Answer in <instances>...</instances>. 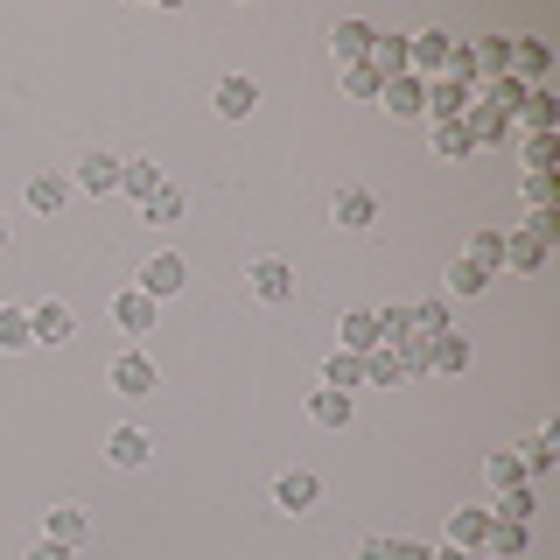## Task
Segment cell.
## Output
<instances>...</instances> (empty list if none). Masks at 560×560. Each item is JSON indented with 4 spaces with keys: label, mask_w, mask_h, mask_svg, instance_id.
Wrapping results in <instances>:
<instances>
[{
    "label": "cell",
    "mask_w": 560,
    "mask_h": 560,
    "mask_svg": "<svg viewBox=\"0 0 560 560\" xmlns=\"http://www.w3.org/2000/svg\"><path fill=\"white\" fill-rule=\"evenodd\" d=\"M428 372H469V337L463 329H448V337H428Z\"/></svg>",
    "instance_id": "cb8c5ba5"
},
{
    "label": "cell",
    "mask_w": 560,
    "mask_h": 560,
    "mask_svg": "<svg viewBox=\"0 0 560 560\" xmlns=\"http://www.w3.org/2000/svg\"><path fill=\"white\" fill-rule=\"evenodd\" d=\"M477 84L483 78H504V70H512V35H477Z\"/></svg>",
    "instance_id": "f1b7e54d"
},
{
    "label": "cell",
    "mask_w": 560,
    "mask_h": 560,
    "mask_svg": "<svg viewBox=\"0 0 560 560\" xmlns=\"http://www.w3.org/2000/svg\"><path fill=\"white\" fill-rule=\"evenodd\" d=\"M337 224H343V232H372V224H378V197H372V189H337Z\"/></svg>",
    "instance_id": "ffe728a7"
},
{
    "label": "cell",
    "mask_w": 560,
    "mask_h": 560,
    "mask_svg": "<svg viewBox=\"0 0 560 560\" xmlns=\"http://www.w3.org/2000/svg\"><path fill=\"white\" fill-rule=\"evenodd\" d=\"M245 280H253V294H259V302H294V288H302V280H294V267H288L280 253H259Z\"/></svg>",
    "instance_id": "3957f363"
},
{
    "label": "cell",
    "mask_w": 560,
    "mask_h": 560,
    "mask_svg": "<svg viewBox=\"0 0 560 560\" xmlns=\"http://www.w3.org/2000/svg\"><path fill=\"white\" fill-rule=\"evenodd\" d=\"M378 105H385L393 119H428V84H420L413 70H407V78H393V84L378 92Z\"/></svg>",
    "instance_id": "7c38bea8"
},
{
    "label": "cell",
    "mask_w": 560,
    "mask_h": 560,
    "mask_svg": "<svg viewBox=\"0 0 560 560\" xmlns=\"http://www.w3.org/2000/svg\"><path fill=\"white\" fill-rule=\"evenodd\" d=\"M393 358H399V364H407V378H420V372H428V337H413V343H399V350H393Z\"/></svg>",
    "instance_id": "7bdbcfd3"
},
{
    "label": "cell",
    "mask_w": 560,
    "mask_h": 560,
    "mask_svg": "<svg viewBox=\"0 0 560 560\" xmlns=\"http://www.w3.org/2000/svg\"><path fill=\"white\" fill-rule=\"evenodd\" d=\"M337 350H350V358H372V350H385V343H378V308H343Z\"/></svg>",
    "instance_id": "52a82bcc"
},
{
    "label": "cell",
    "mask_w": 560,
    "mask_h": 560,
    "mask_svg": "<svg viewBox=\"0 0 560 560\" xmlns=\"http://www.w3.org/2000/svg\"><path fill=\"white\" fill-rule=\"evenodd\" d=\"M323 385H329V393H358V385H364V358L329 350V358H323Z\"/></svg>",
    "instance_id": "f546056e"
},
{
    "label": "cell",
    "mask_w": 560,
    "mask_h": 560,
    "mask_svg": "<svg viewBox=\"0 0 560 560\" xmlns=\"http://www.w3.org/2000/svg\"><path fill=\"white\" fill-rule=\"evenodd\" d=\"M78 189H92V197H113V189H119V154H113V148H92V154L78 162Z\"/></svg>",
    "instance_id": "5bb4252c"
},
{
    "label": "cell",
    "mask_w": 560,
    "mask_h": 560,
    "mask_svg": "<svg viewBox=\"0 0 560 560\" xmlns=\"http://www.w3.org/2000/svg\"><path fill=\"white\" fill-rule=\"evenodd\" d=\"M364 385H407V364H399L393 350H372V358H364Z\"/></svg>",
    "instance_id": "74e56055"
},
{
    "label": "cell",
    "mask_w": 560,
    "mask_h": 560,
    "mask_svg": "<svg viewBox=\"0 0 560 560\" xmlns=\"http://www.w3.org/2000/svg\"><path fill=\"white\" fill-rule=\"evenodd\" d=\"M413 329H420V337H448V329H455L448 323V294H428V302L413 308Z\"/></svg>",
    "instance_id": "d590c367"
},
{
    "label": "cell",
    "mask_w": 560,
    "mask_h": 560,
    "mask_svg": "<svg viewBox=\"0 0 560 560\" xmlns=\"http://www.w3.org/2000/svg\"><path fill=\"white\" fill-rule=\"evenodd\" d=\"M162 183H168V175H162V162H148V154H140V162H119V189H127L133 203H154Z\"/></svg>",
    "instance_id": "9a60e30c"
},
{
    "label": "cell",
    "mask_w": 560,
    "mask_h": 560,
    "mask_svg": "<svg viewBox=\"0 0 560 560\" xmlns=\"http://www.w3.org/2000/svg\"><path fill=\"white\" fill-rule=\"evenodd\" d=\"M148 455H154L148 428H113V434H105V463H113V469H148Z\"/></svg>",
    "instance_id": "4fadbf2b"
},
{
    "label": "cell",
    "mask_w": 560,
    "mask_h": 560,
    "mask_svg": "<svg viewBox=\"0 0 560 560\" xmlns=\"http://www.w3.org/2000/svg\"><path fill=\"white\" fill-rule=\"evenodd\" d=\"M525 232H533V238L553 253V238H560V210H553V203H547V210H533V218H525Z\"/></svg>",
    "instance_id": "b9f144b4"
},
{
    "label": "cell",
    "mask_w": 560,
    "mask_h": 560,
    "mask_svg": "<svg viewBox=\"0 0 560 560\" xmlns=\"http://www.w3.org/2000/svg\"><path fill=\"white\" fill-rule=\"evenodd\" d=\"M463 127H469V140H477V148H498V140H512V133H518L512 119H504V113H490L483 98H477V105L463 113Z\"/></svg>",
    "instance_id": "7402d4cb"
},
{
    "label": "cell",
    "mask_w": 560,
    "mask_h": 560,
    "mask_svg": "<svg viewBox=\"0 0 560 560\" xmlns=\"http://www.w3.org/2000/svg\"><path fill=\"white\" fill-rule=\"evenodd\" d=\"M553 442H560V420H547V428H539V434H525V442L512 448L518 455V463H525V477H547V469H553Z\"/></svg>",
    "instance_id": "e0dca14e"
},
{
    "label": "cell",
    "mask_w": 560,
    "mask_h": 560,
    "mask_svg": "<svg viewBox=\"0 0 560 560\" xmlns=\"http://www.w3.org/2000/svg\"><path fill=\"white\" fill-rule=\"evenodd\" d=\"M140 210H148V224H162V232H168V224H183V189L162 183V197H154V203H140Z\"/></svg>",
    "instance_id": "f35d334b"
},
{
    "label": "cell",
    "mask_w": 560,
    "mask_h": 560,
    "mask_svg": "<svg viewBox=\"0 0 560 560\" xmlns=\"http://www.w3.org/2000/svg\"><path fill=\"white\" fill-rule=\"evenodd\" d=\"M0 245H8V218H0Z\"/></svg>",
    "instance_id": "681fc988"
},
{
    "label": "cell",
    "mask_w": 560,
    "mask_h": 560,
    "mask_svg": "<svg viewBox=\"0 0 560 560\" xmlns=\"http://www.w3.org/2000/svg\"><path fill=\"white\" fill-rule=\"evenodd\" d=\"M28 560H78V547H63V539H35Z\"/></svg>",
    "instance_id": "f6af8a7d"
},
{
    "label": "cell",
    "mask_w": 560,
    "mask_h": 560,
    "mask_svg": "<svg viewBox=\"0 0 560 560\" xmlns=\"http://www.w3.org/2000/svg\"><path fill=\"white\" fill-rule=\"evenodd\" d=\"M393 560H434V553L420 547V539H393Z\"/></svg>",
    "instance_id": "7dc6e473"
},
{
    "label": "cell",
    "mask_w": 560,
    "mask_h": 560,
    "mask_svg": "<svg viewBox=\"0 0 560 560\" xmlns=\"http://www.w3.org/2000/svg\"><path fill=\"white\" fill-rule=\"evenodd\" d=\"M448 43H455L448 28H420V35H407V70H413L420 84H428V78H442V63H448Z\"/></svg>",
    "instance_id": "277c9868"
},
{
    "label": "cell",
    "mask_w": 560,
    "mask_h": 560,
    "mask_svg": "<svg viewBox=\"0 0 560 560\" xmlns=\"http://www.w3.org/2000/svg\"><path fill=\"white\" fill-rule=\"evenodd\" d=\"M525 203L547 210V203H553V175H525Z\"/></svg>",
    "instance_id": "ee69618b"
},
{
    "label": "cell",
    "mask_w": 560,
    "mask_h": 560,
    "mask_svg": "<svg viewBox=\"0 0 560 560\" xmlns=\"http://www.w3.org/2000/svg\"><path fill=\"white\" fill-rule=\"evenodd\" d=\"M434 560H477V553H463V547H442V553H434Z\"/></svg>",
    "instance_id": "c3c4849f"
},
{
    "label": "cell",
    "mask_w": 560,
    "mask_h": 560,
    "mask_svg": "<svg viewBox=\"0 0 560 560\" xmlns=\"http://www.w3.org/2000/svg\"><path fill=\"white\" fill-rule=\"evenodd\" d=\"M490 280H498V273H483L477 259H463V253H455V259H448V273H442V294H483Z\"/></svg>",
    "instance_id": "4dcf8cb0"
},
{
    "label": "cell",
    "mask_w": 560,
    "mask_h": 560,
    "mask_svg": "<svg viewBox=\"0 0 560 560\" xmlns=\"http://www.w3.org/2000/svg\"><path fill=\"white\" fill-rule=\"evenodd\" d=\"M469 105H477V92L469 84H448V78H428V119H463Z\"/></svg>",
    "instance_id": "d6986e66"
},
{
    "label": "cell",
    "mask_w": 560,
    "mask_h": 560,
    "mask_svg": "<svg viewBox=\"0 0 560 560\" xmlns=\"http://www.w3.org/2000/svg\"><path fill=\"white\" fill-rule=\"evenodd\" d=\"M483 477L498 483V490H512V483H533V477H525V463H518L512 448H490V455H483Z\"/></svg>",
    "instance_id": "836d02e7"
},
{
    "label": "cell",
    "mask_w": 560,
    "mask_h": 560,
    "mask_svg": "<svg viewBox=\"0 0 560 560\" xmlns=\"http://www.w3.org/2000/svg\"><path fill=\"white\" fill-rule=\"evenodd\" d=\"M183 288H189V267L175 253H154L148 267H140V294H148V302H175Z\"/></svg>",
    "instance_id": "5b68a950"
},
{
    "label": "cell",
    "mask_w": 560,
    "mask_h": 560,
    "mask_svg": "<svg viewBox=\"0 0 560 560\" xmlns=\"http://www.w3.org/2000/svg\"><path fill=\"white\" fill-rule=\"evenodd\" d=\"M547 259H553V253H547L533 232H525V224H518V232H504V267H512V273H539Z\"/></svg>",
    "instance_id": "44dd1931"
},
{
    "label": "cell",
    "mask_w": 560,
    "mask_h": 560,
    "mask_svg": "<svg viewBox=\"0 0 560 560\" xmlns=\"http://www.w3.org/2000/svg\"><path fill=\"white\" fill-rule=\"evenodd\" d=\"M273 504L288 518L315 512V504H323V477H315V469H280V477H273Z\"/></svg>",
    "instance_id": "7a4b0ae2"
},
{
    "label": "cell",
    "mask_w": 560,
    "mask_h": 560,
    "mask_svg": "<svg viewBox=\"0 0 560 560\" xmlns=\"http://www.w3.org/2000/svg\"><path fill=\"white\" fill-rule=\"evenodd\" d=\"M372 43H378V28L358 22V14H343V22L329 28V49H337V63H364V57H372Z\"/></svg>",
    "instance_id": "8fae6325"
},
{
    "label": "cell",
    "mask_w": 560,
    "mask_h": 560,
    "mask_svg": "<svg viewBox=\"0 0 560 560\" xmlns=\"http://www.w3.org/2000/svg\"><path fill=\"white\" fill-rule=\"evenodd\" d=\"M358 560H393V539H378V533H372V539L358 547Z\"/></svg>",
    "instance_id": "bcb514c9"
},
{
    "label": "cell",
    "mask_w": 560,
    "mask_h": 560,
    "mask_svg": "<svg viewBox=\"0 0 560 560\" xmlns=\"http://www.w3.org/2000/svg\"><path fill=\"white\" fill-rule=\"evenodd\" d=\"M113 323L127 329V337H154V323H162V302H148L140 288H119V294H113Z\"/></svg>",
    "instance_id": "8992f818"
},
{
    "label": "cell",
    "mask_w": 560,
    "mask_h": 560,
    "mask_svg": "<svg viewBox=\"0 0 560 560\" xmlns=\"http://www.w3.org/2000/svg\"><path fill=\"white\" fill-rule=\"evenodd\" d=\"M483 539H490V504H455L448 512V547L483 553Z\"/></svg>",
    "instance_id": "9c48e42d"
},
{
    "label": "cell",
    "mask_w": 560,
    "mask_h": 560,
    "mask_svg": "<svg viewBox=\"0 0 560 560\" xmlns=\"http://www.w3.org/2000/svg\"><path fill=\"white\" fill-rule=\"evenodd\" d=\"M28 308H14V302H0V350H28Z\"/></svg>",
    "instance_id": "8d00e7d4"
},
{
    "label": "cell",
    "mask_w": 560,
    "mask_h": 560,
    "mask_svg": "<svg viewBox=\"0 0 560 560\" xmlns=\"http://www.w3.org/2000/svg\"><path fill=\"white\" fill-rule=\"evenodd\" d=\"M420 329H413V308H378V343L385 350H399V343H413Z\"/></svg>",
    "instance_id": "e575fe53"
},
{
    "label": "cell",
    "mask_w": 560,
    "mask_h": 560,
    "mask_svg": "<svg viewBox=\"0 0 560 560\" xmlns=\"http://www.w3.org/2000/svg\"><path fill=\"white\" fill-rule=\"evenodd\" d=\"M63 203H70V175H57V168L28 175V210H43V218H57Z\"/></svg>",
    "instance_id": "603a6c76"
},
{
    "label": "cell",
    "mask_w": 560,
    "mask_h": 560,
    "mask_svg": "<svg viewBox=\"0 0 560 560\" xmlns=\"http://www.w3.org/2000/svg\"><path fill=\"white\" fill-rule=\"evenodd\" d=\"M428 148L442 154V162H463V154H477V140H469V127H463V119H434Z\"/></svg>",
    "instance_id": "83f0119b"
},
{
    "label": "cell",
    "mask_w": 560,
    "mask_h": 560,
    "mask_svg": "<svg viewBox=\"0 0 560 560\" xmlns=\"http://www.w3.org/2000/svg\"><path fill=\"white\" fill-rule=\"evenodd\" d=\"M105 385H113L119 399H148L154 385H162V372H154L148 350H127V358H113V372H105Z\"/></svg>",
    "instance_id": "6da1fadb"
},
{
    "label": "cell",
    "mask_w": 560,
    "mask_h": 560,
    "mask_svg": "<svg viewBox=\"0 0 560 560\" xmlns=\"http://www.w3.org/2000/svg\"><path fill=\"white\" fill-rule=\"evenodd\" d=\"M343 92H350V98H378L385 78H378L372 63H343Z\"/></svg>",
    "instance_id": "ab89813d"
},
{
    "label": "cell",
    "mask_w": 560,
    "mask_h": 560,
    "mask_svg": "<svg viewBox=\"0 0 560 560\" xmlns=\"http://www.w3.org/2000/svg\"><path fill=\"white\" fill-rule=\"evenodd\" d=\"M28 337L57 350V343H70V337H78V315H70L63 302H35V308H28Z\"/></svg>",
    "instance_id": "ba28073f"
},
{
    "label": "cell",
    "mask_w": 560,
    "mask_h": 560,
    "mask_svg": "<svg viewBox=\"0 0 560 560\" xmlns=\"http://www.w3.org/2000/svg\"><path fill=\"white\" fill-rule=\"evenodd\" d=\"M525 547H533V533H525V525H504V518H490V539H483V553H498V560H518Z\"/></svg>",
    "instance_id": "d6a6232c"
},
{
    "label": "cell",
    "mask_w": 560,
    "mask_h": 560,
    "mask_svg": "<svg viewBox=\"0 0 560 560\" xmlns=\"http://www.w3.org/2000/svg\"><path fill=\"white\" fill-rule=\"evenodd\" d=\"M553 119H560V98H553V84H533L512 127H525V133H553Z\"/></svg>",
    "instance_id": "ac0fdd59"
},
{
    "label": "cell",
    "mask_w": 560,
    "mask_h": 560,
    "mask_svg": "<svg viewBox=\"0 0 560 560\" xmlns=\"http://www.w3.org/2000/svg\"><path fill=\"white\" fill-rule=\"evenodd\" d=\"M364 63H372L385 84H393V78H407V35H378V43H372V57H364Z\"/></svg>",
    "instance_id": "1f68e13d"
},
{
    "label": "cell",
    "mask_w": 560,
    "mask_h": 560,
    "mask_svg": "<svg viewBox=\"0 0 560 560\" xmlns=\"http://www.w3.org/2000/svg\"><path fill=\"white\" fill-rule=\"evenodd\" d=\"M504 232H512V224H483V232H469V253L463 259H477L483 273H504Z\"/></svg>",
    "instance_id": "484cf974"
},
{
    "label": "cell",
    "mask_w": 560,
    "mask_h": 560,
    "mask_svg": "<svg viewBox=\"0 0 560 560\" xmlns=\"http://www.w3.org/2000/svg\"><path fill=\"white\" fill-rule=\"evenodd\" d=\"M84 533H92V512H84V504H49V518H43V539L84 547Z\"/></svg>",
    "instance_id": "2e32d148"
},
{
    "label": "cell",
    "mask_w": 560,
    "mask_h": 560,
    "mask_svg": "<svg viewBox=\"0 0 560 560\" xmlns=\"http://www.w3.org/2000/svg\"><path fill=\"white\" fill-rule=\"evenodd\" d=\"M525 175H553V133H525Z\"/></svg>",
    "instance_id": "60d3db41"
},
{
    "label": "cell",
    "mask_w": 560,
    "mask_h": 560,
    "mask_svg": "<svg viewBox=\"0 0 560 560\" xmlns=\"http://www.w3.org/2000/svg\"><path fill=\"white\" fill-rule=\"evenodd\" d=\"M350 413H358V407H350V393H329V385H315V393H308V420H315V428H350Z\"/></svg>",
    "instance_id": "4316f807"
},
{
    "label": "cell",
    "mask_w": 560,
    "mask_h": 560,
    "mask_svg": "<svg viewBox=\"0 0 560 560\" xmlns=\"http://www.w3.org/2000/svg\"><path fill=\"white\" fill-rule=\"evenodd\" d=\"M210 105H218L224 119H253V113H259V84L245 78V70H232V78H218V92H210Z\"/></svg>",
    "instance_id": "30bf717a"
},
{
    "label": "cell",
    "mask_w": 560,
    "mask_h": 560,
    "mask_svg": "<svg viewBox=\"0 0 560 560\" xmlns=\"http://www.w3.org/2000/svg\"><path fill=\"white\" fill-rule=\"evenodd\" d=\"M533 512H539V490L533 483L498 490V504H490V518H504V525H533Z\"/></svg>",
    "instance_id": "d4e9b609"
}]
</instances>
